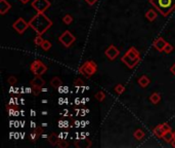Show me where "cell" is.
Segmentation results:
<instances>
[{"label": "cell", "instance_id": "6da1fadb", "mask_svg": "<svg viewBox=\"0 0 175 148\" xmlns=\"http://www.w3.org/2000/svg\"><path fill=\"white\" fill-rule=\"evenodd\" d=\"M30 28H32L39 35H42L52 26V21L44 12H37L29 21Z\"/></svg>", "mask_w": 175, "mask_h": 148}, {"label": "cell", "instance_id": "7a4b0ae2", "mask_svg": "<svg viewBox=\"0 0 175 148\" xmlns=\"http://www.w3.org/2000/svg\"><path fill=\"white\" fill-rule=\"evenodd\" d=\"M150 3L164 16H168L175 9V0H150Z\"/></svg>", "mask_w": 175, "mask_h": 148}, {"label": "cell", "instance_id": "3957f363", "mask_svg": "<svg viewBox=\"0 0 175 148\" xmlns=\"http://www.w3.org/2000/svg\"><path fill=\"white\" fill-rule=\"evenodd\" d=\"M121 60H122V62L125 64L128 68L132 69L139 63L140 53L138 50L134 48V46H131V48L126 52L125 55L122 57Z\"/></svg>", "mask_w": 175, "mask_h": 148}, {"label": "cell", "instance_id": "277c9868", "mask_svg": "<svg viewBox=\"0 0 175 148\" xmlns=\"http://www.w3.org/2000/svg\"><path fill=\"white\" fill-rule=\"evenodd\" d=\"M97 70V65L95 62L93 61H86L85 63H83V65L79 68V72L82 75H85L86 77L92 76Z\"/></svg>", "mask_w": 175, "mask_h": 148}, {"label": "cell", "instance_id": "5b68a950", "mask_svg": "<svg viewBox=\"0 0 175 148\" xmlns=\"http://www.w3.org/2000/svg\"><path fill=\"white\" fill-rule=\"evenodd\" d=\"M30 69L34 73L35 76H41L43 73L46 72L47 67L45 64L40 61V60H35V61L31 64V68Z\"/></svg>", "mask_w": 175, "mask_h": 148}, {"label": "cell", "instance_id": "8992f818", "mask_svg": "<svg viewBox=\"0 0 175 148\" xmlns=\"http://www.w3.org/2000/svg\"><path fill=\"white\" fill-rule=\"evenodd\" d=\"M59 40L63 46H66V48H70V46L76 41V37L74 36L70 31L67 30V31H65L62 35L59 36Z\"/></svg>", "mask_w": 175, "mask_h": 148}, {"label": "cell", "instance_id": "52a82bcc", "mask_svg": "<svg viewBox=\"0 0 175 148\" xmlns=\"http://www.w3.org/2000/svg\"><path fill=\"white\" fill-rule=\"evenodd\" d=\"M50 5L51 3L48 0H34L32 2V7L36 9L37 12H44L50 7Z\"/></svg>", "mask_w": 175, "mask_h": 148}, {"label": "cell", "instance_id": "ba28073f", "mask_svg": "<svg viewBox=\"0 0 175 148\" xmlns=\"http://www.w3.org/2000/svg\"><path fill=\"white\" fill-rule=\"evenodd\" d=\"M30 27L29 22H26L23 18H19L16 21L12 24V28L15 30L19 34H23L24 32L26 31Z\"/></svg>", "mask_w": 175, "mask_h": 148}, {"label": "cell", "instance_id": "9c48e42d", "mask_svg": "<svg viewBox=\"0 0 175 148\" xmlns=\"http://www.w3.org/2000/svg\"><path fill=\"white\" fill-rule=\"evenodd\" d=\"M105 55L107 56V58L111 60V61H113V60H115L118 56L120 55V50L118 49L115 45H113V44H111L109 48H107L106 49V52H105Z\"/></svg>", "mask_w": 175, "mask_h": 148}, {"label": "cell", "instance_id": "30bf717a", "mask_svg": "<svg viewBox=\"0 0 175 148\" xmlns=\"http://www.w3.org/2000/svg\"><path fill=\"white\" fill-rule=\"evenodd\" d=\"M167 43L168 42L163 38V37H158V38L154 41L153 45H154V48L158 50V52H163L164 48L166 46Z\"/></svg>", "mask_w": 175, "mask_h": 148}, {"label": "cell", "instance_id": "8fae6325", "mask_svg": "<svg viewBox=\"0 0 175 148\" xmlns=\"http://www.w3.org/2000/svg\"><path fill=\"white\" fill-rule=\"evenodd\" d=\"M11 8V3H8L6 0H0V13L1 15H5Z\"/></svg>", "mask_w": 175, "mask_h": 148}, {"label": "cell", "instance_id": "7c38bea8", "mask_svg": "<svg viewBox=\"0 0 175 148\" xmlns=\"http://www.w3.org/2000/svg\"><path fill=\"white\" fill-rule=\"evenodd\" d=\"M137 81H138V83H139V86H141V87H147L149 86V85L151 83V80H150V78L147 76H146V75H142V76H140L139 78H138V80H137Z\"/></svg>", "mask_w": 175, "mask_h": 148}, {"label": "cell", "instance_id": "4fadbf2b", "mask_svg": "<svg viewBox=\"0 0 175 148\" xmlns=\"http://www.w3.org/2000/svg\"><path fill=\"white\" fill-rule=\"evenodd\" d=\"M45 85L44 79L41 78V76H35V78L31 80V86H43Z\"/></svg>", "mask_w": 175, "mask_h": 148}, {"label": "cell", "instance_id": "5bb4252c", "mask_svg": "<svg viewBox=\"0 0 175 148\" xmlns=\"http://www.w3.org/2000/svg\"><path fill=\"white\" fill-rule=\"evenodd\" d=\"M157 12L154 11V9H150L146 12V18L149 20L150 22H154L155 20L157 19Z\"/></svg>", "mask_w": 175, "mask_h": 148}, {"label": "cell", "instance_id": "9a60e30c", "mask_svg": "<svg viewBox=\"0 0 175 148\" xmlns=\"http://www.w3.org/2000/svg\"><path fill=\"white\" fill-rule=\"evenodd\" d=\"M150 101L152 102L154 105H156V104H158L161 101V95L160 93H154L151 95L150 97Z\"/></svg>", "mask_w": 175, "mask_h": 148}, {"label": "cell", "instance_id": "2e32d148", "mask_svg": "<svg viewBox=\"0 0 175 148\" xmlns=\"http://www.w3.org/2000/svg\"><path fill=\"white\" fill-rule=\"evenodd\" d=\"M50 85H51L52 87H55V89H59V87L63 86V82L59 77H53L51 81H50Z\"/></svg>", "mask_w": 175, "mask_h": 148}, {"label": "cell", "instance_id": "e0dca14e", "mask_svg": "<svg viewBox=\"0 0 175 148\" xmlns=\"http://www.w3.org/2000/svg\"><path fill=\"white\" fill-rule=\"evenodd\" d=\"M163 139L165 142H167V143H171L173 141V133H172V131H168V132L166 133H164V135H163Z\"/></svg>", "mask_w": 175, "mask_h": 148}, {"label": "cell", "instance_id": "ac0fdd59", "mask_svg": "<svg viewBox=\"0 0 175 148\" xmlns=\"http://www.w3.org/2000/svg\"><path fill=\"white\" fill-rule=\"evenodd\" d=\"M42 132H43V130L41 129V127H37V129L34 131V132L31 134V139L34 141V142H36V140L38 139L40 135H41Z\"/></svg>", "mask_w": 175, "mask_h": 148}, {"label": "cell", "instance_id": "d6986e66", "mask_svg": "<svg viewBox=\"0 0 175 148\" xmlns=\"http://www.w3.org/2000/svg\"><path fill=\"white\" fill-rule=\"evenodd\" d=\"M133 136L136 140H141V139H143L144 136H146V133H144L142 130L138 129L133 133Z\"/></svg>", "mask_w": 175, "mask_h": 148}, {"label": "cell", "instance_id": "ffe728a7", "mask_svg": "<svg viewBox=\"0 0 175 148\" xmlns=\"http://www.w3.org/2000/svg\"><path fill=\"white\" fill-rule=\"evenodd\" d=\"M154 132V135L158 137V138H163V135H164V132L162 131V129H161V124H159V126H157L155 129L153 130Z\"/></svg>", "mask_w": 175, "mask_h": 148}, {"label": "cell", "instance_id": "44dd1931", "mask_svg": "<svg viewBox=\"0 0 175 148\" xmlns=\"http://www.w3.org/2000/svg\"><path fill=\"white\" fill-rule=\"evenodd\" d=\"M48 141L50 142V144H52V145H56V144H58V142H59V137H58V135H56L55 133H52L51 135H50L49 137H48Z\"/></svg>", "mask_w": 175, "mask_h": 148}, {"label": "cell", "instance_id": "7402d4cb", "mask_svg": "<svg viewBox=\"0 0 175 148\" xmlns=\"http://www.w3.org/2000/svg\"><path fill=\"white\" fill-rule=\"evenodd\" d=\"M51 46H52L51 42H50L49 40H45L44 39V41H43L42 44H41V49L43 50H45V52H47V50H49L50 49H51Z\"/></svg>", "mask_w": 175, "mask_h": 148}, {"label": "cell", "instance_id": "603a6c76", "mask_svg": "<svg viewBox=\"0 0 175 148\" xmlns=\"http://www.w3.org/2000/svg\"><path fill=\"white\" fill-rule=\"evenodd\" d=\"M115 92L118 94V95H122V94L125 92V86L121 83H118V85L115 86Z\"/></svg>", "mask_w": 175, "mask_h": 148}, {"label": "cell", "instance_id": "cb8c5ba5", "mask_svg": "<svg viewBox=\"0 0 175 148\" xmlns=\"http://www.w3.org/2000/svg\"><path fill=\"white\" fill-rule=\"evenodd\" d=\"M42 90V86H32V93L34 96H38Z\"/></svg>", "mask_w": 175, "mask_h": 148}, {"label": "cell", "instance_id": "d4e9b609", "mask_svg": "<svg viewBox=\"0 0 175 148\" xmlns=\"http://www.w3.org/2000/svg\"><path fill=\"white\" fill-rule=\"evenodd\" d=\"M105 98H106V94L103 93V92H102V90L95 94V99L98 100L99 102H103V101L105 100Z\"/></svg>", "mask_w": 175, "mask_h": 148}, {"label": "cell", "instance_id": "484cf974", "mask_svg": "<svg viewBox=\"0 0 175 148\" xmlns=\"http://www.w3.org/2000/svg\"><path fill=\"white\" fill-rule=\"evenodd\" d=\"M43 41H44V39L42 38V35L37 34V36L35 37V39H34L35 44H36V45H38V46H41V44H42V42H43Z\"/></svg>", "mask_w": 175, "mask_h": 148}, {"label": "cell", "instance_id": "4316f807", "mask_svg": "<svg viewBox=\"0 0 175 148\" xmlns=\"http://www.w3.org/2000/svg\"><path fill=\"white\" fill-rule=\"evenodd\" d=\"M63 22L65 23V24H67V25H70L71 23L73 22V16L71 15H66L63 18Z\"/></svg>", "mask_w": 175, "mask_h": 148}, {"label": "cell", "instance_id": "83f0119b", "mask_svg": "<svg viewBox=\"0 0 175 148\" xmlns=\"http://www.w3.org/2000/svg\"><path fill=\"white\" fill-rule=\"evenodd\" d=\"M173 49H174L173 46L171 45L170 43H167L166 46H165V48H164V50H163V52H164L165 53H171L173 52Z\"/></svg>", "mask_w": 175, "mask_h": 148}, {"label": "cell", "instance_id": "f1b7e54d", "mask_svg": "<svg viewBox=\"0 0 175 148\" xmlns=\"http://www.w3.org/2000/svg\"><path fill=\"white\" fill-rule=\"evenodd\" d=\"M161 129H162V131H163L164 133L168 132V131H172L171 127L168 123H161Z\"/></svg>", "mask_w": 175, "mask_h": 148}, {"label": "cell", "instance_id": "f546056e", "mask_svg": "<svg viewBox=\"0 0 175 148\" xmlns=\"http://www.w3.org/2000/svg\"><path fill=\"white\" fill-rule=\"evenodd\" d=\"M55 146H58L59 148H63V147H69V143L67 142V141H63V140H60L58 142Z\"/></svg>", "mask_w": 175, "mask_h": 148}, {"label": "cell", "instance_id": "4dcf8cb0", "mask_svg": "<svg viewBox=\"0 0 175 148\" xmlns=\"http://www.w3.org/2000/svg\"><path fill=\"white\" fill-rule=\"evenodd\" d=\"M7 81H8V83H11V85H15L18 80H16V78L15 76H11V77H8Z\"/></svg>", "mask_w": 175, "mask_h": 148}, {"label": "cell", "instance_id": "1f68e13d", "mask_svg": "<svg viewBox=\"0 0 175 148\" xmlns=\"http://www.w3.org/2000/svg\"><path fill=\"white\" fill-rule=\"evenodd\" d=\"M85 1H86V3H87V4H88V5L92 6V5L95 4L97 0H85Z\"/></svg>", "mask_w": 175, "mask_h": 148}, {"label": "cell", "instance_id": "d6a6232c", "mask_svg": "<svg viewBox=\"0 0 175 148\" xmlns=\"http://www.w3.org/2000/svg\"><path fill=\"white\" fill-rule=\"evenodd\" d=\"M170 72L173 74V75H175V63L173 64L172 66L170 67Z\"/></svg>", "mask_w": 175, "mask_h": 148}, {"label": "cell", "instance_id": "836d02e7", "mask_svg": "<svg viewBox=\"0 0 175 148\" xmlns=\"http://www.w3.org/2000/svg\"><path fill=\"white\" fill-rule=\"evenodd\" d=\"M20 1H21L22 3H24V4H26V3H28L30 0H20Z\"/></svg>", "mask_w": 175, "mask_h": 148}, {"label": "cell", "instance_id": "e575fe53", "mask_svg": "<svg viewBox=\"0 0 175 148\" xmlns=\"http://www.w3.org/2000/svg\"><path fill=\"white\" fill-rule=\"evenodd\" d=\"M171 145H172V147L175 148V139H173V141H172V142H171Z\"/></svg>", "mask_w": 175, "mask_h": 148}, {"label": "cell", "instance_id": "d590c367", "mask_svg": "<svg viewBox=\"0 0 175 148\" xmlns=\"http://www.w3.org/2000/svg\"><path fill=\"white\" fill-rule=\"evenodd\" d=\"M173 138H174V139H175V131H174V132H173Z\"/></svg>", "mask_w": 175, "mask_h": 148}]
</instances>
